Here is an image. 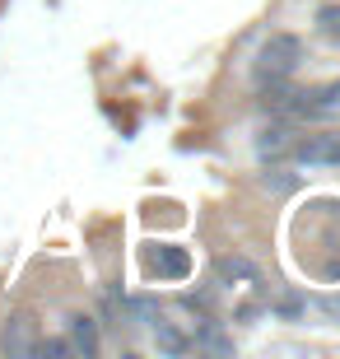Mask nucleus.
Here are the masks:
<instances>
[{
    "instance_id": "obj_1",
    "label": "nucleus",
    "mask_w": 340,
    "mask_h": 359,
    "mask_svg": "<svg viewBox=\"0 0 340 359\" xmlns=\"http://www.w3.org/2000/svg\"><path fill=\"white\" fill-rule=\"evenodd\" d=\"M303 61V42L294 33H271V38L257 47V61H252V75L257 84H285Z\"/></svg>"
},
{
    "instance_id": "obj_2",
    "label": "nucleus",
    "mask_w": 340,
    "mask_h": 359,
    "mask_svg": "<svg viewBox=\"0 0 340 359\" xmlns=\"http://www.w3.org/2000/svg\"><path fill=\"white\" fill-rule=\"evenodd\" d=\"M289 117L294 121H340V80L299 89L294 103H289Z\"/></svg>"
},
{
    "instance_id": "obj_3",
    "label": "nucleus",
    "mask_w": 340,
    "mask_h": 359,
    "mask_svg": "<svg viewBox=\"0 0 340 359\" xmlns=\"http://www.w3.org/2000/svg\"><path fill=\"white\" fill-rule=\"evenodd\" d=\"M289 159L303 163V168H340V126H331V131H313V135H303V140H294Z\"/></svg>"
},
{
    "instance_id": "obj_4",
    "label": "nucleus",
    "mask_w": 340,
    "mask_h": 359,
    "mask_svg": "<svg viewBox=\"0 0 340 359\" xmlns=\"http://www.w3.org/2000/svg\"><path fill=\"white\" fill-rule=\"evenodd\" d=\"M38 322L28 318V313H10V318L0 322V355L10 359H33L38 355Z\"/></svg>"
},
{
    "instance_id": "obj_5",
    "label": "nucleus",
    "mask_w": 340,
    "mask_h": 359,
    "mask_svg": "<svg viewBox=\"0 0 340 359\" xmlns=\"http://www.w3.org/2000/svg\"><path fill=\"white\" fill-rule=\"evenodd\" d=\"M294 140H299V131H294L289 121H275V126H266V131L257 135V154H261V163H280V159H289Z\"/></svg>"
},
{
    "instance_id": "obj_6",
    "label": "nucleus",
    "mask_w": 340,
    "mask_h": 359,
    "mask_svg": "<svg viewBox=\"0 0 340 359\" xmlns=\"http://www.w3.org/2000/svg\"><path fill=\"white\" fill-rule=\"evenodd\" d=\"M149 332H154V346L163 355H186L191 350V336H182L168 318H158V313H149Z\"/></svg>"
},
{
    "instance_id": "obj_7",
    "label": "nucleus",
    "mask_w": 340,
    "mask_h": 359,
    "mask_svg": "<svg viewBox=\"0 0 340 359\" xmlns=\"http://www.w3.org/2000/svg\"><path fill=\"white\" fill-rule=\"evenodd\" d=\"M66 341H70V350H75V355L93 359V355H98V322H93V318H70Z\"/></svg>"
},
{
    "instance_id": "obj_8",
    "label": "nucleus",
    "mask_w": 340,
    "mask_h": 359,
    "mask_svg": "<svg viewBox=\"0 0 340 359\" xmlns=\"http://www.w3.org/2000/svg\"><path fill=\"white\" fill-rule=\"evenodd\" d=\"M149 271H158L163 280H182L191 271V257L182 248H158V252H149Z\"/></svg>"
},
{
    "instance_id": "obj_9",
    "label": "nucleus",
    "mask_w": 340,
    "mask_h": 359,
    "mask_svg": "<svg viewBox=\"0 0 340 359\" xmlns=\"http://www.w3.org/2000/svg\"><path fill=\"white\" fill-rule=\"evenodd\" d=\"M191 346H200V350H215V355H229V350H233V341H229V336H219V327H215V322L205 318V327H200V336L191 341Z\"/></svg>"
},
{
    "instance_id": "obj_10",
    "label": "nucleus",
    "mask_w": 340,
    "mask_h": 359,
    "mask_svg": "<svg viewBox=\"0 0 340 359\" xmlns=\"http://www.w3.org/2000/svg\"><path fill=\"white\" fill-rule=\"evenodd\" d=\"M215 271H219L224 280H257V266H252V262H243V257H219V262H215Z\"/></svg>"
},
{
    "instance_id": "obj_11",
    "label": "nucleus",
    "mask_w": 340,
    "mask_h": 359,
    "mask_svg": "<svg viewBox=\"0 0 340 359\" xmlns=\"http://www.w3.org/2000/svg\"><path fill=\"white\" fill-rule=\"evenodd\" d=\"M317 33L340 47V5H322V10H317Z\"/></svg>"
},
{
    "instance_id": "obj_12",
    "label": "nucleus",
    "mask_w": 340,
    "mask_h": 359,
    "mask_svg": "<svg viewBox=\"0 0 340 359\" xmlns=\"http://www.w3.org/2000/svg\"><path fill=\"white\" fill-rule=\"evenodd\" d=\"M38 355H75V350L66 336H52V341H38Z\"/></svg>"
},
{
    "instance_id": "obj_13",
    "label": "nucleus",
    "mask_w": 340,
    "mask_h": 359,
    "mask_svg": "<svg viewBox=\"0 0 340 359\" xmlns=\"http://www.w3.org/2000/svg\"><path fill=\"white\" fill-rule=\"evenodd\" d=\"M322 308H327V313H336V318H340V299H327V304H322Z\"/></svg>"
}]
</instances>
